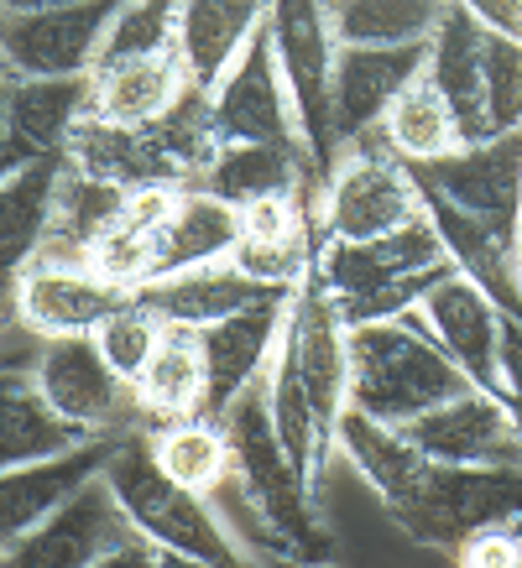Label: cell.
Instances as JSON below:
<instances>
[{
  "mask_svg": "<svg viewBox=\"0 0 522 568\" xmlns=\"http://www.w3.org/2000/svg\"><path fill=\"white\" fill-rule=\"evenodd\" d=\"M418 214H423V204H418L413 173L382 136L345 146L313 193L319 241H371V235H387Z\"/></svg>",
  "mask_w": 522,
  "mask_h": 568,
  "instance_id": "7",
  "label": "cell"
},
{
  "mask_svg": "<svg viewBox=\"0 0 522 568\" xmlns=\"http://www.w3.org/2000/svg\"><path fill=\"white\" fill-rule=\"evenodd\" d=\"M32 349L0 361V469L52 459V454H69V448L89 444V433L73 428L69 417H58L48 407V396L37 392Z\"/></svg>",
  "mask_w": 522,
  "mask_h": 568,
  "instance_id": "24",
  "label": "cell"
},
{
  "mask_svg": "<svg viewBox=\"0 0 522 568\" xmlns=\"http://www.w3.org/2000/svg\"><path fill=\"white\" fill-rule=\"evenodd\" d=\"M418 318L429 324L444 355L460 365V376L481 392H496L502 396V371H496V339H502V308L491 303L465 272H444L423 293L418 303Z\"/></svg>",
  "mask_w": 522,
  "mask_h": 568,
  "instance_id": "16",
  "label": "cell"
},
{
  "mask_svg": "<svg viewBox=\"0 0 522 568\" xmlns=\"http://www.w3.org/2000/svg\"><path fill=\"white\" fill-rule=\"evenodd\" d=\"M126 297L131 293L116 287V282H104L89 261L37 256L17 276V287L6 297V313L32 339H69V334H94Z\"/></svg>",
  "mask_w": 522,
  "mask_h": 568,
  "instance_id": "13",
  "label": "cell"
},
{
  "mask_svg": "<svg viewBox=\"0 0 522 568\" xmlns=\"http://www.w3.org/2000/svg\"><path fill=\"white\" fill-rule=\"evenodd\" d=\"M282 349L293 355L298 381L309 392V407L319 417V444L334 459V428L350 407V328L334 313V297L324 293L319 272L288 303V328H282Z\"/></svg>",
  "mask_w": 522,
  "mask_h": 568,
  "instance_id": "11",
  "label": "cell"
},
{
  "mask_svg": "<svg viewBox=\"0 0 522 568\" xmlns=\"http://www.w3.org/2000/svg\"><path fill=\"white\" fill-rule=\"evenodd\" d=\"M377 136H382L402 162H434V156L460 146V125H454L450 104H444V94L434 89V79L418 73L413 84L392 100V110H387V121Z\"/></svg>",
  "mask_w": 522,
  "mask_h": 568,
  "instance_id": "37",
  "label": "cell"
},
{
  "mask_svg": "<svg viewBox=\"0 0 522 568\" xmlns=\"http://www.w3.org/2000/svg\"><path fill=\"white\" fill-rule=\"evenodd\" d=\"M121 0H73L52 11H0V63L21 79L94 73Z\"/></svg>",
  "mask_w": 522,
  "mask_h": 568,
  "instance_id": "10",
  "label": "cell"
},
{
  "mask_svg": "<svg viewBox=\"0 0 522 568\" xmlns=\"http://www.w3.org/2000/svg\"><path fill=\"white\" fill-rule=\"evenodd\" d=\"M235 245H241V209L189 183L168 224L152 235V282L209 266V261H230Z\"/></svg>",
  "mask_w": 522,
  "mask_h": 568,
  "instance_id": "28",
  "label": "cell"
},
{
  "mask_svg": "<svg viewBox=\"0 0 522 568\" xmlns=\"http://www.w3.org/2000/svg\"><path fill=\"white\" fill-rule=\"evenodd\" d=\"M408 173L418 189L444 193L506 235H522V125L486 141H460L434 162H408Z\"/></svg>",
  "mask_w": 522,
  "mask_h": 568,
  "instance_id": "12",
  "label": "cell"
},
{
  "mask_svg": "<svg viewBox=\"0 0 522 568\" xmlns=\"http://www.w3.org/2000/svg\"><path fill=\"white\" fill-rule=\"evenodd\" d=\"M454 0H330L334 37L350 48H429Z\"/></svg>",
  "mask_w": 522,
  "mask_h": 568,
  "instance_id": "35",
  "label": "cell"
},
{
  "mask_svg": "<svg viewBox=\"0 0 522 568\" xmlns=\"http://www.w3.org/2000/svg\"><path fill=\"white\" fill-rule=\"evenodd\" d=\"M267 37L278 52L282 84L293 94L298 136L319 162V178L334 168V131H330V73H334V37L330 0H267Z\"/></svg>",
  "mask_w": 522,
  "mask_h": 568,
  "instance_id": "8",
  "label": "cell"
},
{
  "mask_svg": "<svg viewBox=\"0 0 522 568\" xmlns=\"http://www.w3.org/2000/svg\"><path fill=\"white\" fill-rule=\"evenodd\" d=\"M313 272L334 297V313L345 318V328H361L377 318L418 313L423 293L450 272V251L439 241L434 220L418 214L371 241H319Z\"/></svg>",
  "mask_w": 522,
  "mask_h": 568,
  "instance_id": "2",
  "label": "cell"
},
{
  "mask_svg": "<svg viewBox=\"0 0 522 568\" xmlns=\"http://www.w3.org/2000/svg\"><path fill=\"white\" fill-rule=\"evenodd\" d=\"M267 27V0H183L178 6V58L199 89H214L230 63Z\"/></svg>",
  "mask_w": 522,
  "mask_h": 568,
  "instance_id": "26",
  "label": "cell"
},
{
  "mask_svg": "<svg viewBox=\"0 0 522 568\" xmlns=\"http://www.w3.org/2000/svg\"><path fill=\"white\" fill-rule=\"evenodd\" d=\"M189 84L193 79H189V69H183L178 48L152 52V58L116 63V69H94V100H89V110L104 115V121L147 125V121H157Z\"/></svg>",
  "mask_w": 522,
  "mask_h": 568,
  "instance_id": "30",
  "label": "cell"
},
{
  "mask_svg": "<svg viewBox=\"0 0 522 568\" xmlns=\"http://www.w3.org/2000/svg\"><path fill=\"white\" fill-rule=\"evenodd\" d=\"M454 564L460 568H522V532L512 527H491V532H475L454 548Z\"/></svg>",
  "mask_w": 522,
  "mask_h": 568,
  "instance_id": "42",
  "label": "cell"
},
{
  "mask_svg": "<svg viewBox=\"0 0 522 568\" xmlns=\"http://www.w3.org/2000/svg\"><path fill=\"white\" fill-rule=\"evenodd\" d=\"M423 63H429V48H350V42H340L330 73L334 156L382 131L392 100L423 73Z\"/></svg>",
  "mask_w": 522,
  "mask_h": 568,
  "instance_id": "14",
  "label": "cell"
},
{
  "mask_svg": "<svg viewBox=\"0 0 522 568\" xmlns=\"http://www.w3.org/2000/svg\"><path fill=\"white\" fill-rule=\"evenodd\" d=\"M147 131V146L157 156V173L162 183H178L189 189L199 183V173L209 168V156L220 152V121H214V94L199 84H189L157 121L141 125Z\"/></svg>",
  "mask_w": 522,
  "mask_h": 568,
  "instance_id": "31",
  "label": "cell"
},
{
  "mask_svg": "<svg viewBox=\"0 0 522 568\" xmlns=\"http://www.w3.org/2000/svg\"><path fill=\"white\" fill-rule=\"evenodd\" d=\"M152 448L157 465L168 469L173 480H183L189 490H199V496H214L230 480V438L220 428V417L189 413L173 417V423H157Z\"/></svg>",
  "mask_w": 522,
  "mask_h": 568,
  "instance_id": "36",
  "label": "cell"
},
{
  "mask_svg": "<svg viewBox=\"0 0 522 568\" xmlns=\"http://www.w3.org/2000/svg\"><path fill=\"white\" fill-rule=\"evenodd\" d=\"M402 433L434 465H522V438L506 396L481 386H465L460 396L439 402L434 413L413 417Z\"/></svg>",
  "mask_w": 522,
  "mask_h": 568,
  "instance_id": "15",
  "label": "cell"
},
{
  "mask_svg": "<svg viewBox=\"0 0 522 568\" xmlns=\"http://www.w3.org/2000/svg\"><path fill=\"white\" fill-rule=\"evenodd\" d=\"M423 73L434 79V89L450 104L460 141H486L491 136V115H486V21H475L454 0L439 32L429 37V63Z\"/></svg>",
  "mask_w": 522,
  "mask_h": 568,
  "instance_id": "21",
  "label": "cell"
},
{
  "mask_svg": "<svg viewBox=\"0 0 522 568\" xmlns=\"http://www.w3.org/2000/svg\"><path fill=\"white\" fill-rule=\"evenodd\" d=\"M209 94H214L220 141H303L298 136L293 94L282 84L278 52H272L267 27L251 37V48L230 63V73Z\"/></svg>",
  "mask_w": 522,
  "mask_h": 568,
  "instance_id": "17",
  "label": "cell"
},
{
  "mask_svg": "<svg viewBox=\"0 0 522 568\" xmlns=\"http://www.w3.org/2000/svg\"><path fill=\"white\" fill-rule=\"evenodd\" d=\"M506 407H512V423H518V438H522V396H506Z\"/></svg>",
  "mask_w": 522,
  "mask_h": 568,
  "instance_id": "47",
  "label": "cell"
},
{
  "mask_svg": "<svg viewBox=\"0 0 522 568\" xmlns=\"http://www.w3.org/2000/svg\"><path fill=\"white\" fill-rule=\"evenodd\" d=\"M32 156L21 152L17 131H11V69H0V178L21 173Z\"/></svg>",
  "mask_w": 522,
  "mask_h": 568,
  "instance_id": "44",
  "label": "cell"
},
{
  "mask_svg": "<svg viewBox=\"0 0 522 568\" xmlns=\"http://www.w3.org/2000/svg\"><path fill=\"white\" fill-rule=\"evenodd\" d=\"M58 178H63V156H37L21 173L0 178V308L17 287V276L32 266V256L48 241Z\"/></svg>",
  "mask_w": 522,
  "mask_h": 568,
  "instance_id": "25",
  "label": "cell"
},
{
  "mask_svg": "<svg viewBox=\"0 0 522 568\" xmlns=\"http://www.w3.org/2000/svg\"><path fill=\"white\" fill-rule=\"evenodd\" d=\"M110 444L116 438H89V444L69 448V454L0 469V558L17 542H27L79 485H89L100 475L104 459H110Z\"/></svg>",
  "mask_w": 522,
  "mask_h": 568,
  "instance_id": "19",
  "label": "cell"
},
{
  "mask_svg": "<svg viewBox=\"0 0 522 568\" xmlns=\"http://www.w3.org/2000/svg\"><path fill=\"white\" fill-rule=\"evenodd\" d=\"M89 266H94L104 282L137 293V287L152 282V235H141V230H131V224L121 220L94 251H89Z\"/></svg>",
  "mask_w": 522,
  "mask_h": 568,
  "instance_id": "41",
  "label": "cell"
},
{
  "mask_svg": "<svg viewBox=\"0 0 522 568\" xmlns=\"http://www.w3.org/2000/svg\"><path fill=\"white\" fill-rule=\"evenodd\" d=\"M126 193L131 189H116V183H100L89 173H73L63 162V178H58V209H52V230L37 256H52V261H89V251L121 224L126 214ZM32 256V261H37Z\"/></svg>",
  "mask_w": 522,
  "mask_h": 568,
  "instance_id": "33",
  "label": "cell"
},
{
  "mask_svg": "<svg viewBox=\"0 0 522 568\" xmlns=\"http://www.w3.org/2000/svg\"><path fill=\"white\" fill-rule=\"evenodd\" d=\"M496 371H502V396H522V318H512V313H502Z\"/></svg>",
  "mask_w": 522,
  "mask_h": 568,
  "instance_id": "43",
  "label": "cell"
},
{
  "mask_svg": "<svg viewBox=\"0 0 522 568\" xmlns=\"http://www.w3.org/2000/svg\"><path fill=\"white\" fill-rule=\"evenodd\" d=\"M0 69H6V63H0Z\"/></svg>",
  "mask_w": 522,
  "mask_h": 568,
  "instance_id": "48",
  "label": "cell"
},
{
  "mask_svg": "<svg viewBox=\"0 0 522 568\" xmlns=\"http://www.w3.org/2000/svg\"><path fill=\"white\" fill-rule=\"evenodd\" d=\"M178 6L183 0H121V11L110 17L100 63L94 69H116L131 58H152V52L178 48Z\"/></svg>",
  "mask_w": 522,
  "mask_h": 568,
  "instance_id": "38",
  "label": "cell"
},
{
  "mask_svg": "<svg viewBox=\"0 0 522 568\" xmlns=\"http://www.w3.org/2000/svg\"><path fill=\"white\" fill-rule=\"evenodd\" d=\"M137 297L162 318V324L209 328V324H220V318H230V313L272 303V297H293V293L261 287L257 276H245L235 261H209V266H193V272L157 276V282L137 287Z\"/></svg>",
  "mask_w": 522,
  "mask_h": 568,
  "instance_id": "23",
  "label": "cell"
},
{
  "mask_svg": "<svg viewBox=\"0 0 522 568\" xmlns=\"http://www.w3.org/2000/svg\"><path fill=\"white\" fill-rule=\"evenodd\" d=\"M104 485L116 490L121 511L131 517V527L152 537L157 548L168 552L173 564H204V568H235L251 552L245 542H235L220 511L209 506V496L189 490L183 480H173L168 469L157 465L152 428H131L110 444L104 459Z\"/></svg>",
  "mask_w": 522,
  "mask_h": 568,
  "instance_id": "3",
  "label": "cell"
},
{
  "mask_svg": "<svg viewBox=\"0 0 522 568\" xmlns=\"http://www.w3.org/2000/svg\"><path fill=\"white\" fill-rule=\"evenodd\" d=\"M486 115L491 136L522 125V37L486 27Z\"/></svg>",
  "mask_w": 522,
  "mask_h": 568,
  "instance_id": "40",
  "label": "cell"
},
{
  "mask_svg": "<svg viewBox=\"0 0 522 568\" xmlns=\"http://www.w3.org/2000/svg\"><path fill=\"white\" fill-rule=\"evenodd\" d=\"M319 162L303 141H220L193 189L241 209L267 193H319Z\"/></svg>",
  "mask_w": 522,
  "mask_h": 568,
  "instance_id": "22",
  "label": "cell"
},
{
  "mask_svg": "<svg viewBox=\"0 0 522 568\" xmlns=\"http://www.w3.org/2000/svg\"><path fill=\"white\" fill-rule=\"evenodd\" d=\"M162 328H168V324H162V318H157V313L147 308L137 293H131L121 308H116L100 328H94V334H89V339L100 345V355L110 361V371H116V376H126L131 386H137V376L147 371V361L157 355V345H162Z\"/></svg>",
  "mask_w": 522,
  "mask_h": 568,
  "instance_id": "39",
  "label": "cell"
},
{
  "mask_svg": "<svg viewBox=\"0 0 522 568\" xmlns=\"http://www.w3.org/2000/svg\"><path fill=\"white\" fill-rule=\"evenodd\" d=\"M204 392H209V376H204L199 328L168 324L157 355L137 376V402H141V413H147V428L189 417V413H204Z\"/></svg>",
  "mask_w": 522,
  "mask_h": 568,
  "instance_id": "32",
  "label": "cell"
},
{
  "mask_svg": "<svg viewBox=\"0 0 522 568\" xmlns=\"http://www.w3.org/2000/svg\"><path fill=\"white\" fill-rule=\"evenodd\" d=\"M6 564H17V568H116V564L157 568V564H173V558L157 548L141 527H131L116 490L104 485V475H94L27 542H17V548L6 552Z\"/></svg>",
  "mask_w": 522,
  "mask_h": 568,
  "instance_id": "6",
  "label": "cell"
},
{
  "mask_svg": "<svg viewBox=\"0 0 522 568\" xmlns=\"http://www.w3.org/2000/svg\"><path fill=\"white\" fill-rule=\"evenodd\" d=\"M475 21H486L491 32L522 37V0H460Z\"/></svg>",
  "mask_w": 522,
  "mask_h": 568,
  "instance_id": "45",
  "label": "cell"
},
{
  "mask_svg": "<svg viewBox=\"0 0 522 568\" xmlns=\"http://www.w3.org/2000/svg\"><path fill=\"white\" fill-rule=\"evenodd\" d=\"M32 376H37V392L48 396L52 413L69 417L73 428H84L89 438H121L131 428H147L137 386L110 371V361L100 355V345L89 334L37 339Z\"/></svg>",
  "mask_w": 522,
  "mask_h": 568,
  "instance_id": "9",
  "label": "cell"
},
{
  "mask_svg": "<svg viewBox=\"0 0 522 568\" xmlns=\"http://www.w3.org/2000/svg\"><path fill=\"white\" fill-rule=\"evenodd\" d=\"M272 371V365H267ZM220 428L230 438V485L251 500V511L267 527V542L282 558H330V532L313 517V480L293 465V454L282 444L278 423H272V396H267V376L251 381L225 413Z\"/></svg>",
  "mask_w": 522,
  "mask_h": 568,
  "instance_id": "1",
  "label": "cell"
},
{
  "mask_svg": "<svg viewBox=\"0 0 522 568\" xmlns=\"http://www.w3.org/2000/svg\"><path fill=\"white\" fill-rule=\"evenodd\" d=\"M63 162H69L73 173H89V178H100V183H116V189L162 183L157 156H152V146H147V131H141V125L104 121L94 110H84V115L73 121Z\"/></svg>",
  "mask_w": 522,
  "mask_h": 568,
  "instance_id": "34",
  "label": "cell"
},
{
  "mask_svg": "<svg viewBox=\"0 0 522 568\" xmlns=\"http://www.w3.org/2000/svg\"><path fill=\"white\" fill-rule=\"evenodd\" d=\"M465 386L470 381L460 376V365L444 355L418 313L350 328V407H361L365 417L408 428Z\"/></svg>",
  "mask_w": 522,
  "mask_h": 568,
  "instance_id": "4",
  "label": "cell"
},
{
  "mask_svg": "<svg viewBox=\"0 0 522 568\" xmlns=\"http://www.w3.org/2000/svg\"><path fill=\"white\" fill-rule=\"evenodd\" d=\"M288 303L293 297H272V303H257V308H241L220 318V324L199 328V345H204V413L220 417L235 402V396L251 386V381L267 376V365L282 345V328H288Z\"/></svg>",
  "mask_w": 522,
  "mask_h": 568,
  "instance_id": "20",
  "label": "cell"
},
{
  "mask_svg": "<svg viewBox=\"0 0 522 568\" xmlns=\"http://www.w3.org/2000/svg\"><path fill=\"white\" fill-rule=\"evenodd\" d=\"M392 521L413 542L444 552L491 527L522 532V465H434L429 459L413 496L392 511Z\"/></svg>",
  "mask_w": 522,
  "mask_h": 568,
  "instance_id": "5",
  "label": "cell"
},
{
  "mask_svg": "<svg viewBox=\"0 0 522 568\" xmlns=\"http://www.w3.org/2000/svg\"><path fill=\"white\" fill-rule=\"evenodd\" d=\"M334 454L377 490V500H382L387 511H398L402 500L413 496L418 475L429 469L423 448L408 433L382 423V417H365L361 407H345L340 428H334Z\"/></svg>",
  "mask_w": 522,
  "mask_h": 568,
  "instance_id": "27",
  "label": "cell"
},
{
  "mask_svg": "<svg viewBox=\"0 0 522 568\" xmlns=\"http://www.w3.org/2000/svg\"><path fill=\"white\" fill-rule=\"evenodd\" d=\"M418 204L434 220L454 272H465L502 313L522 318V245H518V235H506V230L486 224L481 214L450 204V199L434 189H418Z\"/></svg>",
  "mask_w": 522,
  "mask_h": 568,
  "instance_id": "18",
  "label": "cell"
},
{
  "mask_svg": "<svg viewBox=\"0 0 522 568\" xmlns=\"http://www.w3.org/2000/svg\"><path fill=\"white\" fill-rule=\"evenodd\" d=\"M94 100V73H73V79H21L11 73V131H17L21 152L32 156H63L73 121Z\"/></svg>",
  "mask_w": 522,
  "mask_h": 568,
  "instance_id": "29",
  "label": "cell"
},
{
  "mask_svg": "<svg viewBox=\"0 0 522 568\" xmlns=\"http://www.w3.org/2000/svg\"><path fill=\"white\" fill-rule=\"evenodd\" d=\"M52 6H73V0H0V11H52Z\"/></svg>",
  "mask_w": 522,
  "mask_h": 568,
  "instance_id": "46",
  "label": "cell"
}]
</instances>
